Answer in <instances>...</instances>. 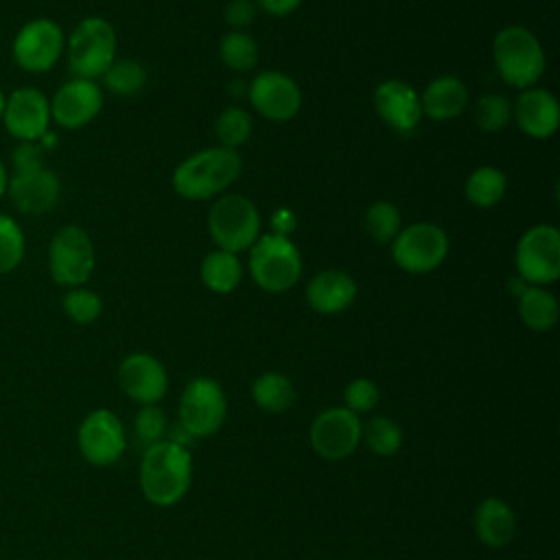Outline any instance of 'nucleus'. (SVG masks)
<instances>
[{"instance_id":"obj_1","label":"nucleus","mask_w":560,"mask_h":560,"mask_svg":"<svg viewBox=\"0 0 560 560\" xmlns=\"http://www.w3.org/2000/svg\"><path fill=\"white\" fill-rule=\"evenodd\" d=\"M138 479L149 503L158 508L175 505L188 492L192 481L190 451L171 440L147 446Z\"/></svg>"},{"instance_id":"obj_2","label":"nucleus","mask_w":560,"mask_h":560,"mask_svg":"<svg viewBox=\"0 0 560 560\" xmlns=\"http://www.w3.org/2000/svg\"><path fill=\"white\" fill-rule=\"evenodd\" d=\"M243 160L236 149L212 147L186 158L173 173V188L184 199L201 201L221 195L241 175Z\"/></svg>"},{"instance_id":"obj_3","label":"nucleus","mask_w":560,"mask_h":560,"mask_svg":"<svg viewBox=\"0 0 560 560\" xmlns=\"http://www.w3.org/2000/svg\"><path fill=\"white\" fill-rule=\"evenodd\" d=\"M492 59L499 77L518 90L532 88L545 72V50L538 37L518 24L505 26L494 35Z\"/></svg>"},{"instance_id":"obj_4","label":"nucleus","mask_w":560,"mask_h":560,"mask_svg":"<svg viewBox=\"0 0 560 560\" xmlns=\"http://www.w3.org/2000/svg\"><path fill=\"white\" fill-rule=\"evenodd\" d=\"M68 70L77 79L96 81L116 59V31L98 15L83 18L66 37Z\"/></svg>"},{"instance_id":"obj_5","label":"nucleus","mask_w":560,"mask_h":560,"mask_svg":"<svg viewBox=\"0 0 560 560\" xmlns=\"http://www.w3.org/2000/svg\"><path fill=\"white\" fill-rule=\"evenodd\" d=\"M249 273L254 282L269 293H284L302 276V256L287 234H262L249 247Z\"/></svg>"},{"instance_id":"obj_6","label":"nucleus","mask_w":560,"mask_h":560,"mask_svg":"<svg viewBox=\"0 0 560 560\" xmlns=\"http://www.w3.org/2000/svg\"><path fill=\"white\" fill-rule=\"evenodd\" d=\"M208 230L219 249L238 254L260 236V214L247 197L228 192L210 206Z\"/></svg>"},{"instance_id":"obj_7","label":"nucleus","mask_w":560,"mask_h":560,"mask_svg":"<svg viewBox=\"0 0 560 560\" xmlns=\"http://www.w3.org/2000/svg\"><path fill=\"white\" fill-rule=\"evenodd\" d=\"M66 52V33L50 18H33L13 35L11 55L20 70L44 74L52 70Z\"/></svg>"},{"instance_id":"obj_8","label":"nucleus","mask_w":560,"mask_h":560,"mask_svg":"<svg viewBox=\"0 0 560 560\" xmlns=\"http://www.w3.org/2000/svg\"><path fill=\"white\" fill-rule=\"evenodd\" d=\"M96 265L94 243L79 225H61L48 245V271L61 287H83Z\"/></svg>"},{"instance_id":"obj_9","label":"nucleus","mask_w":560,"mask_h":560,"mask_svg":"<svg viewBox=\"0 0 560 560\" xmlns=\"http://www.w3.org/2000/svg\"><path fill=\"white\" fill-rule=\"evenodd\" d=\"M518 278L532 287H545L560 278V232L540 223L523 232L514 254Z\"/></svg>"},{"instance_id":"obj_10","label":"nucleus","mask_w":560,"mask_h":560,"mask_svg":"<svg viewBox=\"0 0 560 560\" xmlns=\"http://www.w3.org/2000/svg\"><path fill=\"white\" fill-rule=\"evenodd\" d=\"M228 413V400L223 387L208 376H197L186 383L179 396V424L192 438L214 435Z\"/></svg>"},{"instance_id":"obj_11","label":"nucleus","mask_w":560,"mask_h":560,"mask_svg":"<svg viewBox=\"0 0 560 560\" xmlns=\"http://www.w3.org/2000/svg\"><path fill=\"white\" fill-rule=\"evenodd\" d=\"M448 254V236L435 223H411L392 241L394 262L409 273H429L438 269Z\"/></svg>"},{"instance_id":"obj_12","label":"nucleus","mask_w":560,"mask_h":560,"mask_svg":"<svg viewBox=\"0 0 560 560\" xmlns=\"http://www.w3.org/2000/svg\"><path fill=\"white\" fill-rule=\"evenodd\" d=\"M7 133L18 142H39L50 129V101L33 85L15 88L7 94L0 120Z\"/></svg>"},{"instance_id":"obj_13","label":"nucleus","mask_w":560,"mask_h":560,"mask_svg":"<svg viewBox=\"0 0 560 560\" xmlns=\"http://www.w3.org/2000/svg\"><path fill=\"white\" fill-rule=\"evenodd\" d=\"M361 420L346 407H330L315 416L308 429V440L313 451L322 459H346L361 442Z\"/></svg>"},{"instance_id":"obj_14","label":"nucleus","mask_w":560,"mask_h":560,"mask_svg":"<svg viewBox=\"0 0 560 560\" xmlns=\"http://www.w3.org/2000/svg\"><path fill=\"white\" fill-rule=\"evenodd\" d=\"M77 444L92 466H112L127 446L122 420L109 409L90 411L79 424Z\"/></svg>"},{"instance_id":"obj_15","label":"nucleus","mask_w":560,"mask_h":560,"mask_svg":"<svg viewBox=\"0 0 560 560\" xmlns=\"http://www.w3.org/2000/svg\"><path fill=\"white\" fill-rule=\"evenodd\" d=\"M50 101V120L61 129H81L90 125L103 107V90L90 79H68L57 88Z\"/></svg>"},{"instance_id":"obj_16","label":"nucleus","mask_w":560,"mask_h":560,"mask_svg":"<svg viewBox=\"0 0 560 560\" xmlns=\"http://www.w3.org/2000/svg\"><path fill=\"white\" fill-rule=\"evenodd\" d=\"M249 103L260 116L284 122L300 112L302 92L289 74L265 70L249 85Z\"/></svg>"},{"instance_id":"obj_17","label":"nucleus","mask_w":560,"mask_h":560,"mask_svg":"<svg viewBox=\"0 0 560 560\" xmlns=\"http://www.w3.org/2000/svg\"><path fill=\"white\" fill-rule=\"evenodd\" d=\"M118 385L133 402L155 405L166 396L168 374L153 354L133 352L118 365Z\"/></svg>"},{"instance_id":"obj_18","label":"nucleus","mask_w":560,"mask_h":560,"mask_svg":"<svg viewBox=\"0 0 560 560\" xmlns=\"http://www.w3.org/2000/svg\"><path fill=\"white\" fill-rule=\"evenodd\" d=\"M7 195L18 212L44 214L57 206L61 197V179L46 166L26 173H9Z\"/></svg>"},{"instance_id":"obj_19","label":"nucleus","mask_w":560,"mask_h":560,"mask_svg":"<svg viewBox=\"0 0 560 560\" xmlns=\"http://www.w3.org/2000/svg\"><path fill=\"white\" fill-rule=\"evenodd\" d=\"M512 116L525 136L545 140L558 131L560 105L549 90L525 88L514 101Z\"/></svg>"},{"instance_id":"obj_20","label":"nucleus","mask_w":560,"mask_h":560,"mask_svg":"<svg viewBox=\"0 0 560 560\" xmlns=\"http://www.w3.org/2000/svg\"><path fill=\"white\" fill-rule=\"evenodd\" d=\"M374 107L381 120L400 133L413 131L422 118L418 92L400 79H387L376 88Z\"/></svg>"},{"instance_id":"obj_21","label":"nucleus","mask_w":560,"mask_h":560,"mask_svg":"<svg viewBox=\"0 0 560 560\" xmlns=\"http://www.w3.org/2000/svg\"><path fill=\"white\" fill-rule=\"evenodd\" d=\"M357 298V282L339 269L319 271L306 287V300L313 311L335 315L346 311Z\"/></svg>"},{"instance_id":"obj_22","label":"nucleus","mask_w":560,"mask_h":560,"mask_svg":"<svg viewBox=\"0 0 560 560\" xmlns=\"http://www.w3.org/2000/svg\"><path fill=\"white\" fill-rule=\"evenodd\" d=\"M472 527L477 538L492 549L505 547L516 534V516L512 508L497 497L483 499L472 514Z\"/></svg>"},{"instance_id":"obj_23","label":"nucleus","mask_w":560,"mask_h":560,"mask_svg":"<svg viewBox=\"0 0 560 560\" xmlns=\"http://www.w3.org/2000/svg\"><path fill=\"white\" fill-rule=\"evenodd\" d=\"M420 105H422V116H429L433 120H451L466 109L468 90L462 83V79L453 74H444L433 79L424 88L420 96Z\"/></svg>"},{"instance_id":"obj_24","label":"nucleus","mask_w":560,"mask_h":560,"mask_svg":"<svg viewBox=\"0 0 560 560\" xmlns=\"http://www.w3.org/2000/svg\"><path fill=\"white\" fill-rule=\"evenodd\" d=\"M558 300L545 287H527L518 295V317L521 322L538 332L551 330L558 322Z\"/></svg>"},{"instance_id":"obj_25","label":"nucleus","mask_w":560,"mask_h":560,"mask_svg":"<svg viewBox=\"0 0 560 560\" xmlns=\"http://www.w3.org/2000/svg\"><path fill=\"white\" fill-rule=\"evenodd\" d=\"M243 278V265L236 254L225 249L210 252L201 262V280L214 293H230Z\"/></svg>"},{"instance_id":"obj_26","label":"nucleus","mask_w":560,"mask_h":560,"mask_svg":"<svg viewBox=\"0 0 560 560\" xmlns=\"http://www.w3.org/2000/svg\"><path fill=\"white\" fill-rule=\"evenodd\" d=\"M252 398L262 411L282 413L295 402V387L284 374L265 372L252 383Z\"/></svg>"},{"instance_id":"obj_27","label":"nucleus","mask_w":560,"mask_h":560,"mask_svg":"<svg viewBox=\"0 0 560 560\" xmlns=\"http://www.w3.org/2000/svg\"><path fill=\"white\" fill-rule=\"evenodd\" d=\"M505 188H508V179L503 171L494 166H479L468 175L464 192L472 206L492 208L503 199Z\"/></svg>"},{"instance_id":"obj_28","label":"nucleus","mask_w":560,"mask_h":560,"mask_svg":"<svg viewBox=\"0 0 560 560\" xmlns=\"http://www.w3.org/2000/svg\"><path fill=\"white\" fill-rule=\"evenodd\" d=\"M219 57L228 68L247 72L258 63V44L245 31H230L221 37Z\"/></svg>"},{"instance_id":"obj_29","label":"nucleus","mask_w":560,"mask_h":560,"mask_svg":"<svg viewBox=\"0 0 560 560\" xmlns=\"http://www.w3.org/2000/svg\"><path fill=\"white\" fill-rule=\"evenodd\" d=\"M361 440H365L368 448L378 457H392L398 453L402 444V429L385 416H374L361 429Z\"/></svg>"},{"instance_id":"obj_30","label":"nucleus","mask_w":560,"mask_h":560,"mask_svg":"<svg viewBox=\"0 0 560 560\" xmlns=\"http://www.w3.org/2000/svg\"><path fill=\"white\" fill-rule=\"evenodd\" d=\"M101 79L112 94L133 96L147 83V70L136 59H114Z\"/></svg>"},{"instance_id":"obj_31","label":"nucleus","mask_w":560,"mask_h":560,"mask_svg":"<svg viewBox=\"0 0 560 560\" xmlns=\"http://www.w3.org/2000/svg\"><path fill=\"white\" fill-rule=\"evenodd\" d=\"M26 254V234L22 230V225L0 212V276H7L11 271H15Z\"/></svg>"},{"instance_id":"obj_32","label":"nucleus","mask_w":560,"mask_h":560,"mask_svg":"<svg viewBox=\"0 0 560 560\" xmlns=\"http://www.w3.org/2000/svg\"><path fill=\"white\" fill-rule=\"evenodd\" d=\"M365 230L378 243H392L400 232V210L389 201H374L365 212Z\"/></svg>"},{"instance_id":"obj_33","label":"nucleus","mask_w":560,"mask_h":560,"mask_svg":"<svg viewBox=\"0 0 560 560\" xmlns=\"http://www.w3.org/2000/svg\"><path fill=\"white\" fill-rule=\"evenodd\" d=\"M214 131H217V138L221 140V147L236 149L245 144L247 138L252 136V118L241 107H228L219 114L214 122Z\"/></svg>"},{"instance_id":"obj_34","label":"nucleus","mask_w":560,"mask_h":560,"mask_svg":"<svg viewBox=\"0 0 560 560\" xmlns=\"http://www.w3.org/2000/svg\"><path fill=\"white\" fill-rule=\"evenodd\" d=\"M61 308L74 324H92L98 319L103 302L94 291L85 287H72L63 293Z\"/></svg>"},{"instance_id":"obj_35","label":"nucleus","mask_w":560,"mask_h":560,"mask_svg":"<svg viewBox=\"0 0 560 560\" xmlns=\"http://www.w3.org/2000/svg\"><path fill=\"white\" fill-rule=\"evenodd\" d=\"M512 118V105L503 94H483L475 105V122L488 133L501 131Z\"/></svg>"},{"instance_id":"obj_36","label":"nucleus","mask_w":560,"mask_h":560,"mask_svg":"<svg viewBox=\"0 0 560 560\" xmlns=\"http://www.w3.org/2000/svg\"><path fill=\"white\" fill-rule=\"evenodd\" d=\"M166 416L158 405H142L140 411L133 418V431L138 442H142L144 446L158 444L164 440L166 435Z\"/></svg>"},{"instance_id":"obj_37","label":"nucleus","mask_w":560,"mask_h":560,"mask_svg":"<svg viewBox=\"0 0 560 560\" xmlns=\"http://www.w3.org/2000/svg\"><path fill=\"white\" fill-rule=\"evenodd\" d=\"M378 398H381V394H378L376 383L370 378H363V376L350 381L343 389V402H346L343 407L357 416L372 411L378 405Z\"/></svg>"},{"instance_id":"obj_38","label":"nucleus","mask_w":560,"mask_h":560,"mask_svg":"<svg viewBox=\"0 0 560 560\" xmlns=\"http://www.w3.org/2000/svg\"><path fill=\"white\" fill-rule=\"evenodd\" d=\"M46 166V151L39 142H18L9 158V173H26Z\"/></svg>"},{"instance_id":"obj_39","label":"nucleus","mask_w":560,"mask_h":560,"mask_svg":"<svg viewBox=\"0 0 560 560\" xmlns=\"http://www.w3.org/2000/svg\"><path fill=\"white\" fill-rule=\"evenodd\" d=\"M256 11H258V7L254 0H232L225 4L223 18L230 26H234V31H241L243 26L254 22Z\"/></svg>"},{"instance_id":"obj_40","label":"nucleus","mask_w":560,"mask_h":560,"mask_svg":"<svg viewBox=\"0 0 560 560\" xmlns=\"http://www.w3.org/2000/svg\"><path fill=\"white\" fill-rule=\"evenodd\" d=\"M302 0H256V7L269 15H289L300 7Z\"/></svg>"},{"instance_id":"obj_41","label":"nucleus","mask_w":560,"mask_h":560,"mask_svg":"<svg viewBox=\"0 0 560 560\" xmlns=\"http://www.w3.org/2000/svg\"><path fill=\"white\" fill-rule=\"evenodd\" d=\"M7 188H9V166L0 158V199L7 195Z\"/></svg>"},{"instance_id":"obj_42","label":"nucleus","mask_w":560,"mask_h":560,"mask_svg":"<svg viewBox=\"0 0 560 560\" xmlns=\"http://www.w3.org/2000/svg\"><path fill=\"white\" fill-rule=\"evenodd\" d=\"M4 101H7V92L0 88V120H2V112H4Z\"/></svg>"}]
</instances>
